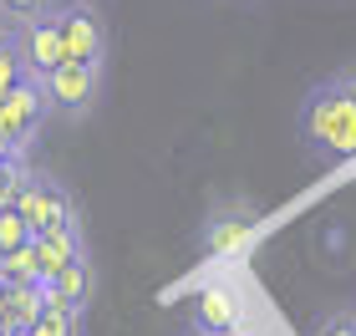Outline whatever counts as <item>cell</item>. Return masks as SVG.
<instances>
[{
  "instance_id": "obj_18",
  "label": "cell",
  "mask_w": 356,
  "mask_h": 336,
  "mask_svg": "<svg viewBox=\"0 0 356 336\" xmlns=\"http://www.w3.org/2000/svg\"><path fill=\"white\" fill-rule=\"evenodd\" d=\"M21 82H26V67H21V56H15V46H6V51H0V97L15 92Z\"/></svg>"
},
{
  "instance_id": "obj_4",
  "label": "cell",
  "mask_w": 356,
  "mask_h": 336,
  "mask_svg": "<svg viewBox=\"0 0 356 336\" xmlns=\"http://www.w3.org/2000/svg\"><path fill=\"white\" fill-rule=\"evenodd\" d=\"M46 118H51L46 87H41V82H31V77H26V82L15 87V92H6V97H0V133H6L21 153H31V143L41 138Z\"/></svg>"
},
{
  "instance_id": "obj_15",
  "label": "cell",
  "mask_w": 356,
  "mask_h": 336,
  "mask_svg": "<svg viewBox=\"0 0 356 336\" xmlns=\"http://www.w3.org/2000/svg\"><path fill=\"white\" fill-rule=\"evenodd\" d=\"M46 10H51V0H0V15H6L10 26H26V21H36Z\"/></svg>"
},
{
  "instance_id": "obj_20",
  "label": "cell",
  "mask_w": 356,
  "mask_h": 336,
  "mask_svg": "<svg viewBox=\"0 0 356 336\" xmlns=\"http://www.w3.org/2000/svg\"><path fill=\"white\" fill-rule=\"evenodd\" d=\"M10 41H15V26L6 21V15H0V51H6V46H10Z\"/></svg>"
},
{
  "instance_id": "obj_9",
  "label": "cell",
  "mask_w": 356,
  "mask_h": 336,
  "mask_svg": "<svg viewBox=\"0 0 356 336\" xmlns=\"http://www.w3.org/2000/svg\"><path fill=\"white\" fill-rule=\"evenodd\" d=\"M92 285H97V275H92V260L82 255V260H72L51 285H46V306H56V311H76V316H82V311H87V301H92Z\"/></svg>"
},
{
  "instance_id": "obj_14",
  "label": "cell",
  "mask_w": 356,
  "mask_h": 336,
  "mask_svg": "<svg viewBox=\"0 0 356 336\" xmlns=\"http://www.w3.org/2000/svg\"><path fill=\"white\" fill-rule=\"evenodd\" d=\"M31 224L15 214V209H0V255H10V250H21V245H31Z\"/></svg>"
},
{
  "instance_id": "obj_17",
  "label": "cell",
  "mask_w": 356,
  "mask_h": 336,
  "mask_svg": "<svg viewBox=\"0 0 356 336\" xmlns=\"http://www.w3.org/2000/svg\"><path fill=\"white\" fill-rule=\"evenodd\" d=\"M311 336H356V311H331L311 326Z\"/></svg>"
},
{
  "instance_id": "obj_16",
  "label": "cell",
  "mask_w": 356,
  "mask_h": 336,
  "mask_svg": "<svg viewBox=\"0 0 356 336\" xmlns=\"http://www.w3.org/2000/svg\"><path fill=\"white\" fill-rule=\"evenodd\" d=\"M26 179H31L26 163H0V209H10V204H15V194H21Z\"/></svg>"
},
{
  "instance_id": "obj_19",
  "label": "cell",
  "mask_w": 356,
  "mask_h": 336,
  "mask_svg": "<svg viewBox=\"0 0 356 336\" xmlns=\"http://www.w3.org/2000/svg\"><path fill=\"white\" fill-rule=\"evenodd\" d=\"M0 163H26V153L15 148V143H10L6 133H0Z\"/></svg>"
},
{
  "instance_id": "obj_6",
  "label": "cell",
  "mask_w": 356,
  "mask_h": 336,
  "mask_svg": "<svg viewBox=\"0 0 356 336\" xmlns=\"http://www.w3.org/2000/svg\"><path fill=\"white\" fill-rule=\"evenodd\" d=\"M15 56H21V67L31 82H46L61 61H67V51H61V31H56V15L46 10L36 15V21H26V26H15Z\"/></svg>"
},
{
  "instance_id": "obj_11",
  "label": "cell",
  "mask_w": 356,
  "mask_h": 336,
  "mask_svg": "<svg viewBox=\"0 0 356 336\" xmlns=\"http://www.w3.org/2000/svg\"><path fill=\"white\" fill-rule=\"evenodd\" d=\"M41 311H46V285H15V291H6V321H0V331L26 336L41 321Z\"/></svg>"
},
{
  "instance_id": "obj_3",
  "label": "cell",
  "mask_w": 356,
  "mask_h": 336,
  "mask_svg": "<svg viewBox=\"0 0 356 336\" xmlns=\"http://www.w3.org/2000/svg\"><path fill=\"white\" fill-rule=\"evenodd\" d=\"M10 209L31 224V234H51V230H82V224H76V204H72V194H67V184L46 179V173H31V179L21 184V194H15V204H10Z\"/></svg>"
},
{
  "instance_id": "obj_7",
  "label": "cell",
  "mask_w": 356,
  "mask_h": 336,
  "mask_svg": "<svg viewBox=\"0 0 356 336\" xmlns=\"http://www.w3.org/2000/svg\"><path fill=\"white\" fill-rule=\"evenodd\" d=\"M254 224H260V209H254L250 199H229V204H219V209L204 219L199 245H204V255H229L254 234Z\"/></svg>"
},
{
  "instance_id": "obj_21",
  "label": "cell",
  "mask_w": 356,
  "mask_h": 336,
  "mask_svg": "<svg viewBox=\"0 0 356 336\" xmlns=\"http://www.w3.org/2000/svg\"><path fill=\"white\" fill-rule=\"evenodd\" d=\"M0 321H6V291H0Z\"/></svg>"
},
{
  "instance_id": "obj_10",
  "label": "cell",
  "mask_w": 356,
  "mask_h": 336,
  "mask_svg": "<svg viewBox=\"0 0 356 336\" xmlns=\"http://www.w3.org/2000/svg\"><path fill=\"white\" fill-rule=\"evenodd\" d=\"M31 245H36V260H41V285H51L72 260H82V255H87L82 230H51V234H36Z\"/></svg>"
},
{
  "instance_id": "obj_13",
  "label": "cell",
  "mask_w": 356,
  "mask_h": 336,
  "mask_svg": "<svg viewBox=\"0 0 356 336\" xmlns=\"http://www.w3.org/2000/svg\"><path fill=\"white\" fill-rule=\"evenodd\" d=\"M26 336H82V316H76V311H56V306H46V311H41V321L31 326Z\"/></svg>"
},
{
  "instance_id": "obj_1",
  "label": "cell",
  "mask_w": 356,
  "mask_h": 336,
  "mask_svg": "<svg viewBox=\"0 0 356 336\" xmlns=\"http://www.w3.org/2000/svg\"><path fill=\"white\" fill-rule=\"evenodd\" d=\"M300 143L321 163H346L356 158V67L331 72L326 82H316L300 102Z\"/></svg>"
},
{
  "instance_id": "obj_12",
  "label": "cell",
  "mask_w": 356,
  "mask_h": 336,
  "mask_svg": "<svg viewBox=\"0 0 356 336\" xmlns=\"http://www.w3.org/2000/svg\"><path fill=\"white\" fill-rule=\"evenodd\" d=\"M15 285H41V260L36 245H21L0 260V291H15Z\"/></svg>"
},
{
  "instance_id": "obj_22",
  "label": "cell",
  "mask_w": 356,
  "mask_h": 336,
  "mask_svg": "<svg viewBox=\"0 0 356 336\" xmlns=\"http://www.w3.org/2000/svg\"><path fill=\"white\" fill-rule=\"evenodd\" d=\"M0 260H6V255H0Z\"/></svg>"
},
{
  "instance_id": "obj_2",
  "label": "cell",
  "mask_w": 356,
  "mask_h": 336,
  "mask_svg": "<svg viewBox=\"0 0 356 336\" xmlns=\"http://www.w3.org/2000/svg\"><path fill=\"white\" fill-rule=\"evenodd\" d=\"M56 31H61V51L76 67H97L107 61V21L97 15L92 0H67V6H51Z\"/></svg>"
},
{
  "instance_id": "obj_5",
  "label": "cell",
  "mask_w": 356,
  "mask_h": 336,
  "mask_svg": "<svg viewBox=\"0 0 356 336\" xmlns=\"http://www.w3.org/2000/svg\"><path fill=\"white\" fill-rule=\"evenodd\" d=\"M41 87H46L51 112H61V118H87V112L97 107V97H102V72L97 67H76V61H61Z\"/></svg>"
},
{
  "instance_id": "obj_8",
  "label": "cell",
  "mask_w": 356,
  "mask_h": 336,
  "mask_svg": "<svg viewBox=\"0 0 356 336\" xmlns=\"http://www.w3.org/2000/svg\"><path fill=\"white\" fill-rule=\"evenodd\" d=\"M193 336H234L239 331V296L229 285H204L188 306Z\"/></svg>"
}]
</instances>
